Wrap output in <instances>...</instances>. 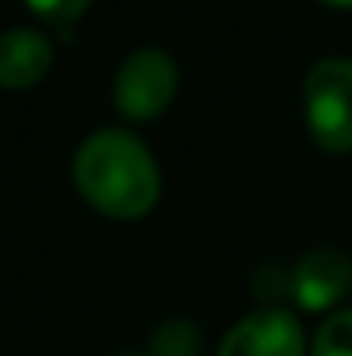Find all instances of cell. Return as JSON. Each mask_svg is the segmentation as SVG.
Wrapping results in <instances>:
<instances>
[{
    "mask_svg": "<svg viewBox=\"0 0 352 356\" xmlns=\"http://www.w3.org/2000/svg\"><path fill=\"white\" fill-rule=\"evenodd\" d=\"M52 42L35 28H10L0 35V87L24 90L35 87L52 66Z\"/></svg>",
    "mask_w": 352,
    "mask_h": 356,
    "instance_id": "8992f818",
    "label": "cell"
},
{
    "mask_svg": "<svg viewBox=\"0 0 352 356\" xmlns=\"http://www.w3.org/2000/svg\"><path fill=\"white\" fill-rule=\"evenodd\" d=\"M304 118L325 152L352 149V59H318L304 76Z\"/></svg>",
    "mask_w": 352,
    "mask_h": 356,
    "instance_id": "7a4b0ae2",
    "label": "cell"
},
{
    "mask_svg": "<svg viewBox=\"0 0 352 356\" xmlns=\"http://www.w3.org/2000/svg\"><path fill=\"white\" fill-rule=\"evenodd\" d=\"M321 3H328V7H352V0H321Z\"/></svg>",
    "mask_w": 352,
    "mask_h": 356,
    "instance_id": "9c48e42d",
    "label": "cell"
},
{
    "mask_svg": "<svg viewBox=\"0 0 352 356\" xmlns=\"http://www.w3.org/2000/svg\"><path fill=\"white\" fill-rule=\"evenodd\" d=\"M73 180L80 194L111 218H138L152 211L162 191L152 152L124 128H101L76 149Z\"/></svg>",
    "mask_w": 352,
    "mask_h": 356,
    "instance_id": "6da1fadb",
    "label": "cell"
},
{
    "mask_svg": "<svg viewBox=\"0 0 352 356\" xmlns=\"http://www.w3.org/2000/svg\"><path fill=\"white\" fill-rule=\"evenodd\" d=\"M352 287V259L342 249H311L294 270V294L308 312L332 308Z\"/></svg>",
    "mask_w": 352,
    "mask_h": 356,
    "instance_id": "5b68a950",
    "label": "cell"
},
{
    "mask_svg": "<svg viewBox=\"0 0 352 356\" xmlns=\"http://www.w3.org/2000/svg\"><path fill=\"white\" fill-rule=\"evenodd\" d=\"M218 356H304V329L287 308H259L228 329Z\"/></svg>",
    "mask_w": 352,
    "mask_h": 356,
    "instance_id": "277c9868",
    "label": "cell"
},
{
    "mask_svg": "<svg viewBox=\"0 0 352 356\" xmlns=\"http://www.w3.org/2000/svg\"><path fill=\"white\" fill-rule=\"evenodd\" d=\"M90 0H28V7L38 14V17H49L56 24H69L76 21L83 10H87Z\"/></svg>",
    "mask_w": 352,
    "mask_h": 356,
    "instance_id": "ba28073f",
    "label": "cell"
},
{
    "mask_svg": "<svg viewBox=\"0 0 352 356\" xmlns=\"http://www.w3.org/2000/svg\"><path fill=\"white\" fill-rule=\"evenodd\" d=\"M124 356H135V353H124Z\"/></svg>",
    "mask_w": 352,
    "mask_h": 356,
    "instance_id": "30bf717a",
    "label": "cell"
},
{
    "mask_svg": "<svg viewBox=\"0 0 352 356\" xmlns=\"http://www.w3.org/2000/svg\"><path fill=\"white\" fill-rule=\"evenodd\" d=\"M180 73L169 52L162 49H135L115 73V104L121 115L135 121L156 118L176 94Z\"/></svg>",
    "mask_w": 352,
    "mask_h": 356,
    "instance_id": "3957f363",
    "label": "cell"
},
{
    "mask_svg": "<svg viewBox=\"0 0 352 356\" xmlns=\"http://www.w3.org/2000/svg\"><path fill=\"white\" fill-rule=\"evenodd\" d=\"M315 356H352V308L332 312L318 336H315Z\"/></svg>",
    "mask_w": 352,
    "mask_h": 356,
    "instance_id": "52a82bcc",
    "label": "cell"
}]
</instances>
